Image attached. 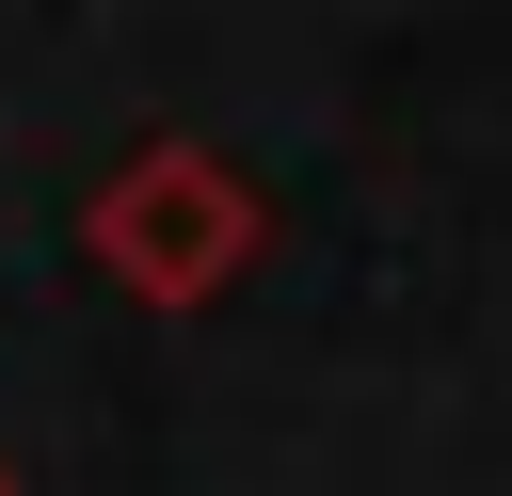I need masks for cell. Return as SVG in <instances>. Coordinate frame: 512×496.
<instances>
[{"instance_id": "1", "label": "cell", "mask_w": 512, "mask_h": 496, "mask_svg": "<svg viewBox=\"0 0 512 496\" xmlns=\"http://www.w3.org/2000/svg\"><path fill=\"white\" fill-rule=\"evenodd\" d=\"M80 256L128 288V304H224L256 256H272V192L224 160V144H192V128H144L96 192H80Z\"/></svg>"}, {"instance_id": "2", "label": "cell", "mask_w": 512, "mask_h": 496, "mask_svg": "<svg viewBox=\"0 0 512 496\" xmlns=\"http://www.w3.org/2000/svg\"><path fill=\"white\" fill-rule=\"evenodd\" d=\"M0 496H16V480H0Z\"/></svg>"}]
</instances>
